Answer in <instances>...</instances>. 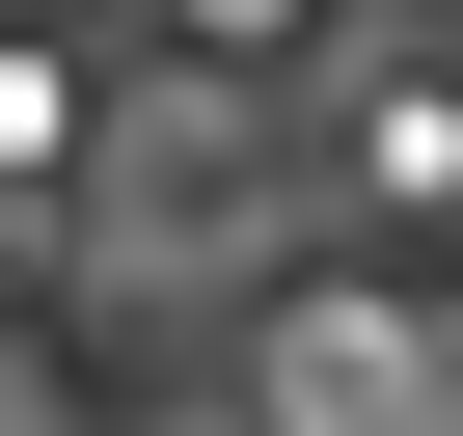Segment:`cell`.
<instances>
[{"label":"cell","mask_w":463,"mask_h":436,"mask_svg":"<svg viewBox=\"0 0 463 436\" xmlns=\"http://www.w3.org/2000/svg\"><path fill=\"white\" fill-rule=\"evenodd\" d=\"M164 55H218V82H300V55H354V0H137Z\"/></svg>","instance_id":"cell-2"},{"label":"cell","mask_w":463,"mask_h":436,"mask_svg":"<svg viewBox=\"0 0 463 436\" xmlns=\"http://www.w3.org/2000/svg\"><path fill=\"white\" fill-rule=\"evenodd\" d=\"M354 164H382L409 218H463V82H382V109H354Z\"/></svg>","instance_id":"cell-3"},{"label":"cell","mask_w":463,"mask_h":436,"mask_svg":"<svg viewBox=\"0 0 463 436\" xmlns=\"http://www.w3.org/2000/svg\"><path fill=\"white\" fill-rule=\"evenodd\" d=\"M273 436H463V382H436L382 300H300V327H273Z\"/></svg>","instance_id":"cell-1"},{"label":"cell","mask_w":463,"mask_h":436,"mask_svg":"<svg viewBox=\"0 0 463 436\" xmlns=\"http://www.w3.org/2000/svg\"><path fill=\"white\" fill-rule=\"evenodd\" d=\"M0 164H55V55H0Z\"/></svg>","instance_id":"cell-4"}]
</instances>
